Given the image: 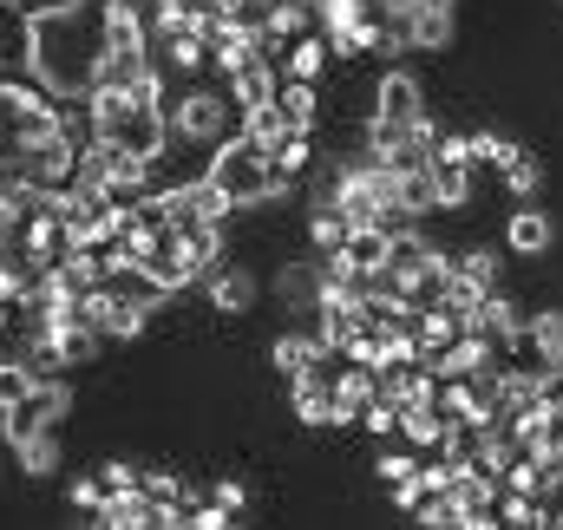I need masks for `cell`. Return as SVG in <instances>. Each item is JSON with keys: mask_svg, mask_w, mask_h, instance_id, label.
Returning <instances> with one entry per match:
<instances>
[{"mask_svg": "<svg viewBox=\"0 0 563 530\" xmlns=\"http://www.w3.org/2000/svg\"><path fill=\"white\" fill-rule=\"evenodd\" d=\"M99 46H106V33H99V20L79 13V0H59V7H46V13L26 20V66L59 99H86L92 92Z\"/></svg>", "mask_w": 563, "mask_h": 530, "instance_id": "1", "label": "cell"}, {"mask_svg": "<svg viewBox=\"0 0 563 530\" xmlns=\"http://www.w3.org/2000/svg\"><path fill=\"white\" fill-rule=\"evenodd\" d=\"M203 177H210L236 210H263V203H288V197H295V177H282L276 164H269V151L243 132H230L210 151Z\"/></svg>", "mask_w": 563, "mask_h": 530, "instance_id": "2", "label": "cell"}, {"mask_svg": "<svg viewBox=\"0 0 563 530\" xmlns=\"http://www.w3.org/2000/svg\"><path fill=\"white\" fill-rule=\"evenodd\" d=\"M230 119H236V106H230L223 86H190L170 106V137L177 144H197V151H217L230 137Z\"/></svg>", "mask_w": 563, "mask_h": 530, "instance_id": "3", "label": "cell"}, {"mask_svg": "<svg viewBox=\"0 0 563 530\" xmlns=\"http://www.w3.org/2000/svg\"><path fill=\"white\" fill-rule=\"evenodd\" d=\"M66 250H73V223H66V210L33 203V217H26V230H20V256H26L33 268H59L66 263Z\"/></svg>", "mask_w": 563, "mask_h": 530, "instance_id": "4", "label": "cell"}, {"mask_svg": "<svg viewBox=\"0 0 563 530\" xmlns=\"http://www.w3.org/2000/svg\"><path fill=\"white\" fill-rule=\"evenodd\" d=\"M276 86H282V66L269 59V53H250L243 66H230V73H223V92H230V106H236V112L269 106V99H276Z\"/></svg>", "mask_w": 563, "mask_h": 530, "instance_id": "5", "label": "cell"}, {"mask_svg": "<svg viewBox=\"0 0 563 530\" xmlns=\"http://www.w3.org/2000/svg\"><path fill=\"white\" fill-rule=\"evenodd\" d=\"M445 498L459 505V525L465 530H492L498 525V478H485V472H459L452 485H445Z\"/></svg>", "mask_w": 563, "mask_h": 530, "instance_id": "6", "label": "cell"}, {"mask_svg": "<svg viewBox=\"0 0 563 530\" xmlns=\"http://www.w3.org/2000/svg\"><path fill=\"white\" fill-rule=\"evenodd\" d=\"M92 525H106V530H157V525H177V511H164L144 485H132V492H112L106 511H99Z\"/></svg>", "mask_w": 563, "mask_h": 530, "instance_id": "7", "label": "cell"}, {"mask_svg": "<svg viewBox=\"0 0 563 530\" xmlns=\"http://www.w3.org/2000/svg\"><path fill=\"white\" fill-rule=\"evenodd\" d=\"M374 394H380V374L341 354V367H334V426H361V412L374 406Z\"/></svg>", "mask_w": 563, "mask_h": 530, "instance_id": "8", "label": "cell"}, {"mask_svg": "<svg viewBox=\"0 0 563 530\" xmlns=\"http://www.w3.org/2000/svg\"><path fill=\"white\" fill-rule=\"evenodd\" d=\"M203 288H210V308H217V314H250L256 295H263V281H256L243 263H217L210 275H203Z\"/></svg>", "mask_w": 563, "mask_h": 530, "instance_id": "9", "label": "cell"}, {"mask_svg": "<svg viewBox=\"0 0 563 530\" xmlns=\"http://www.w3.org/2000/svg\"><path fill=\"white\" fill-rule=\"evenodd\" d=\"M551 243H558V223H551L538 203L511 210V223H505V250H511V256H531V263H544V256H551Z\"/></svg>", "mask_w": 563, "mask_h": 530, "instance_id": "10", "label": "cell"}, {"mask_svg": "<svg viewBox=\"0 0 563 530\" xmlns=\"http://www.w3.org/2000/svg\"><path fill=\"white\" fill-rule=\"evenodd\" d=\"M374 112H380V119H407V125H413V119L426 112V86L413 79V73L387 66V73H380V86H374Z\"/></svg>", "mask_w": 563, "mask_h": 530, "instance_id": "11", "label": "cell"}, {"mask_svg": "<svg viewBox=\"0 0 563 530\" xmlns=\"http://www.w3.org/2000/svg\"><path fill=\"white\" fill-rule=\"evenodd\" d=\"M13 452H20V472H26V478H53V472L66 465V445H59V426H40V432H26V439H20Z\"/></svg>", "mask_w": 563, "mask_h": 530, "instance_id": "12", "label": "cell"}, {"mask_svg": "<svg viewBox=\"0 0 563 530\" xmlns=\"http://www.w3.org/2000/svg\"><path fill=\"white\" fill-rule=\"evenodd\" d=\"M276 66H282V79H321V73L334 66L328 33H301V40H288V53H282Z\"/></svg>", "mask_w": 563, "mask_h": 530, "instance_id": "13", "label": "cell"}, {"mask_svg": "<svg viewBox=\"0 0 563 530\" xmlns=\"http://www.w3.org/2000/svg\"><path fill=\"white\" fill-rule=\"evenodd\" d=\"M525 347H531L538 367H558L563 361V308H538V314H525Z\"/></svg>", "mask_w": 563, "mask_h": 530, "instance_id": "14", "label": "cell"}, {"mask_svg": "<svg viewBox=\"0 0 563 530\" xmlns=\"http://www.w3.org/2000/svg\"><path fill=\"white\" fill-rule=\"evenodd\" d=\"M321 354H328V341H321V334H295V328H288V334L269 341V361H276L282 380H288V374H301V367H314Z\"/></svg>", "mask_w": 563, "mask_h": 530, "instance_id": "15", "label": "cell"}, {"mask_svg": "<svg viewBox=\"0 0 563 530\" xmlns=\"http://www.w3.org/2000/svg\"><path fill=\"white\" fill-rule=\"evenodd\" d=\"M465 334V321L445 308V301H432V308H420L413 314V341H420V354H439V347H452Z\"/></svg>", "mask_w": 563, "mask_h": 530, "instance_id": "16", "label": "cell"}, {"mask_svg": "<svg viewBox=\"0 0 563 530\" xmlns=\"http://www.w3.org/2000/svg\"><path fill=\"white\" fill-rule=\"evenodd\" d=\"M276 106H282V119L288 125H321V92H314V79H282L276 86Z\"/></svg>", "mask_w": 563, "mask_h": 530, "instance_id": "17", "label": "cell"}, {"mask_svg": "<svg viewBox=\"0 0 563 530\" xmlns=\"http://www.w3.org/2000/svg\"><path fill=\"white\" fill-rule=\"evenodd\" d=\"M445 419H439V406H400V439L413 445V452H432V445H445Z\"/></svg>", "mask_w": 563, "mask_h": 530, "instance_id": "18", "label": "cell"}, {"mask_svg": "<svg viewBox=\"0 0 563 530\" xmlns=\"http://www.w3.org/2000/svg\"><path fill=\"white\" fill-rule=\"evenodd\" d=\"M269 164H276L282 177H295V184H301V170H314V132H308V125H288L282 144L269 151Z\"/></svg>", "mask_w": 563, "mask_h": 530, "instance_id": "19", "label": "cell"}, {"mask_svg": "<svg viewBox=\"0 0 563 530\" xmlns=\"http://www.w3.org/2000/svg\"><path fill=\"white\" fill-rule=\"evenodd\" d=\"M498 177H505V190H511L518 203H538V197H544V157H538V151H518Z\"/></svg>", "mask_w": 563, "mask_h": 530, "instance_id": "20", "label": "cell"}, {"mask_svg": "<svg viewBox=\"0 0 563 530\" xmlns=\"http://www.w3.org/2000/svg\"><path fill=\"white\" fill-rule=\"evenodd\" d=\"M347 230H354V223H347L334 203H314V210H308V243H314V256L341 250V243H347Z\"/></svg>", "mask_w": 563, "mask_h": 530, "instance_id": "21", "label": "cell"}, {"mask_svg": "<svg viewBox=\"0 0 563 530\" xmlns=\"http://www.w3.org/2000/svg\"><path fill=\"white\" fill-rule=\"evenodd\" d=\"M459 275H472L478 288H505V256L492 243H472V250H459Z\"/></svg>", "mask_w": 563, "mask_h": 530, "instance_id": "22", "label": "cell"}, {"mask_svg": "<svg viewBox=\"0 0 563 530\" xmlns=\"http://www.w3.org/2000/svg\"><path fill=\"white\" fill-rule=\"evenodd\" d=\"M367 13H380V7H374V0H321V7H314V26H321V33H347V26H361Z\"/></svg>", "mask_w": 563, "mask_h": 530, "instance_id": "23", "label": "cell"}, {"mask_svg": "<svg viewBox=\"0 0 563 530\" xmlns=\"http://www.w3.org/2000/svg\"><path fill=\"white\" fill-rule=\"evenodd\" d=\"M518 151H525L518 137H505V132H492V125H485V132H472V170H478V164H492V170H505V164H511Z\"/></svg>", "mask_w": 563, "mask_h": 530, "instance_id": "24", "label": "cell"}, {"mask_svg": "<svg viewBox=\"0 0 563 530\" xmlns=\"http://www.w3.org/2000/svg\"><path fill=\"white\" fill-rule=\"evenodd\" d=\"M282 132H288V119H282V106H276V99H269V106H250V112H243V137H256L263 151H276Z\"/></svg>", "mask_w": 563, "mask_h": 530, "instance_id": "25", "label": "cell"}, {"mask_svg": "<svg viewBox=\"0 0 563 530\" xmlns=\"http://www.w3.org/2000/svg\"><path fill=\"white\" fill-rule=\"evenodd\" d=\"M33 387H40V380H33L26 361H0V412L20 406V399H33Z\"/></svg>", "mask_w": 563, "mask_h": 530, "instance_id": "26", "label": "cell"}, {"mask_svg": "<svg viewBox=\"0 0 563 530\" xmlns=\"http://www.w3.org/2000/svg\"><path fill=\"white\" fill-rule=\"evenodd\" d=\"M361 432H367V439H400V406L387 394H374V406L361 412Z\"/></svg>", "mask_w": 563, "mask_h": 530, "instance_id": "27", "label": "cell"}, {"mask_svg": "<svg viewBox=\"0 0 563 530\" xmlns=\"http://www.w3.org/2000/svg\"><path fill=\"white\" fill-rule=\"evenodd\" d=\"M374 472H380V485H400V478L420 472V452H413V445H387V452L374 459Z\"/></svg>", "mask_w": 563, "mask_h": 530, "instance_id": "28", "label": "cell"}, {"mask_svg": "<svg viewBox=\"0 0 563 530\" xmlns=\"http://www.w3.org/2000/svg\"><path fill=\"white\" fill-rule=\"evenodd\" d=\"M106 498H112V492H106V478H73V485H66V505H73V511H86V518H99V511H106Z\"/></svg>", "mask_w": 563, "mask_h": 530, "instance_id": "29", "label": "cell"}, {"mask_svg": "<svg viewBox=\"0 0 563 530\" xmlns=\"http://www.w3.org/2000/svg\"><path fill=\"white\" fill-rule=\"evenodd\" d=\"M387 492H394V511H407V518H413V511H420L426 498H432L426 472H413V478H400V485H387Z\"/></svg>", "mask_w": 563, "mask_h": 530, "instance_id": "30", "label": "cell"}, {"mask_svg": "<svg viewBox=\"0 0 563 530\" xmlns=\"http://www.w3.org/2000/svg\"><path fill=\"white\" fill-rule=\"evenodd\" d=\"M106 492H132V485H144V465H132V459H106Z\"/></svg>", "mask_w": 563, "mask_h": 530, "instance_id": "31", "label": "cell"}, {"mask_svg": "<svg viewBox=\"0 0 563 530\" xmlns=\"http://www.w3.org/2000/svg\"><path fill=\"white\" fill-rule=\"evenodd\" d=\"M538 399H544L551 412H563V361L558 367H538Z\"/></svg>", "mask_w": 563, "mask_h": 530, "instance_id": "32", "label": "cell"}, {"mask_svg": "<svg viewBox=\"0 0 563 530\" xmlns=\"http://www.w3.org/2000/svg\"><path fill=\"white\" fill-rule=\"evenodd\" d=\"M210 498H217L223 511H243V505H250V485H243V478H217V485H210Z\"/></svg>", "mask_w": 563, "mask_h": 530, "instance_id": "33", "label": "cell"}, {"mask_svg": "<svg viewBox=\"0 0 563 530\" xmlns=\"http://www.w3.org/2000/svg\"><path fill=\"white\" fill-rule=\"evenodd\" d=\"M7 328H13V301H0V334H7Z\"/></svg>", "mask_w": 563, "mask_h": 530, "instance_id": "34", "label": "cell"}, {"mask_svg": "<svg viewBox=\"0 0 563 530\" xmlns=\"http://www.w3.org/2000/svg\"><path fill=\"white\" fill-rule=\"evenodd\" d=\"M132 7H151V0H132Z\"/></svg>", "mask_w": 563, "mask_h": 530, "instance_id": "35", "label": "cell"}]
</instances>
